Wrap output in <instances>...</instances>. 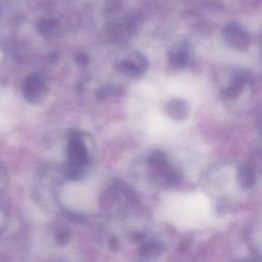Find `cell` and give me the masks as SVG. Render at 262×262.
<instances>
[{"label":"cell","instance_id":"8992f818","mask_svg":"<svg viewBox=\"0 0 262 262\" xmlns=\"http://www.w3.org/2000/svg\"><path fill=\"white\" fill-rule=\"evenodd\" d=\"M165 159H166V157L162 151L156 150L152 155H150L149 162L152 164H162L165 161Z\"/></svg>","mask_w":262,"mask_h":262},{"label":"cell","instance_id":"52a82bcc","mask_svg":"<svg viewBox=\"0 0 262 262\" xmlns=\"http://www.w3.org/2000/svg\"><path fill=\"white\" fill-rule=\"evenodd\" d=\"M55 239H56L57 244L66 245L69 242V239H70V234H69V232L67 230H60L55 235Z\"/></svg>","mask_w":262,"mask_h":262},{"label":"cell","instance_id":"7a4b0ae2","mask_svg":"<svg viewBox=\"0 0 262 262\" xmlns=\"http://www.w3.org/2000/svg\"><path fill=\"white\" fill-rule=\"evenodd\" d=\"M46 93V88L43 81L38 77H30L25 86V94L28 99L37 101L42 99Z\"/></svg>","mask_w":262,"mask_h":262},{"label":"cell","instance_id":"3957f363","mask_svg":"<svg viewBox=\"0 0 262 262\" xmlns=\"http://www.w3.org/2000/svg\"><path fill=\"white\" fill-rule=\"evenodd\" d=\"M166 112L170 117L176 120H182L188 114L186 103L183 100H179V99H174L169 101L166 106Z\"/></svg>","mask_w":262,"mask_h":262},{"label":"cell","instance_id":"277c9868","mask_svg":"<svg viewBox=\"0 0 262 262\" xmlns=\"http://www.w3.org/2000/svg\"><path fill=\"white\" fill-rule=\"evenodd\" d=\"M238 179L244 188H249L255 183V174L250 167L243 166L238 170Z\"/></svg>","mask_w":262,"mask_h":262},{"label":"cell","instance_id":"5b68a950","mask_svg":"<svg viewBox=\"0 0 262 262\" xmlns=\"http://www.w3.org/2000/svg\"><path fill=\"white\" fill-rule=\"evenodd\" d=\"M140 252H141L142 256H145L146 258H149V256H151V255L156 256L160 252V250H159V247L156 244H148V245H145L144 247H142Z\"/></svg>","mask_w":262,"mask_h":262},{"label":"cell","instance_id":"6da1fadb","mask_svg":"<svg viewBox=\"0 0 262 262\" xmlns=\"http://www.w3.org/2000/svg\"><path fill=\"white\" fill-rule=\"evenodd\" d=\"M69 160L72 166L81 168L88 162V154L84 141L79 133H73L69 143Z\"/></svg>","mask_w":262,"mask_h":262}]
</instances>
